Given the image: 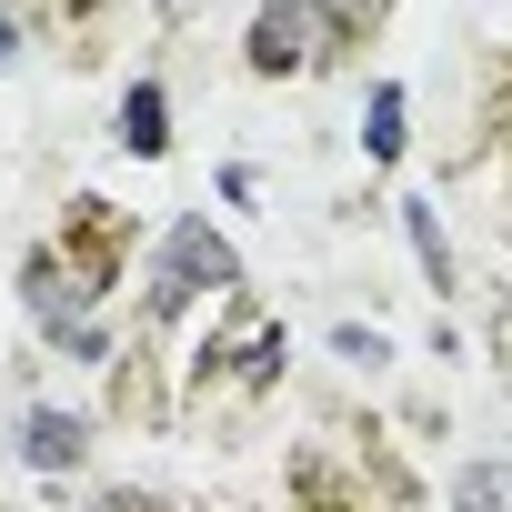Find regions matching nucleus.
Returning a JSON list of instances; mask_svg holds the SVG:
<instances>
[{
    "mask_svg": "<svg viewBox=\"0 0 512 512\" xmlns=\"http://www.w3.org/2000/svg\"><path fill=\"white\" fill-rule=\"evenodd\" d=\"M241 292V262H231V241L211 231V221H181L171 231V251H161V282H151V312H181L191 292Z\"/></svg>",
    "mask_w": 512,
    "mask_h": 512,
    "instance_id": "obj_1",
    "label": "nucleus"
},
{
    "mask_svg": "<svg viewBox=\"0 0 512 512\" xmlns=\"http://www.w3.org/2000/svg\"><path fill=\"white\" fill-rule=\"evenodd\" d=\"M322 41H332L322 0H272V11L251 21V71H262V81H282V71H312V61H322Z\"/></svg>",
    "mask_w": 512,
    "mask_h": 512,
    "instance_id": "obj_2",
    "label": "nucleus"
},
{
    "mask_svg": "<svg viewBox=\"0 0 512 512\" xmlns=\"http://www.w3.org/2000/svg\"><path fill=\"white\" fill-rule=\"evenodd\" d=\"M21 462H31V472H71V462H81V412L31 402V412H21Z\"/></svg>",
    "mask_w": 512,
    "mask_h": 512,
    "instance_id": "obj_3",
    "label": "nucleus"
},
{
    "mask_svg": "<svg viewBox=\"0 0 512 512\" xmlns=\"http://www.w3.org/2000/svg\"><path fill=\"white\" fill-rule=\"evenodd\" d=\"M121 141H131L141 161L171 151V131H161V81H131V101H121Z\"/></svg>",
    "mask_w": 512,
    "mask_h": 512,
    "instance_id": "obj_4",
    "label": "nucleus"
},
{
    "mask_svg": "<svg viewBox=\"0 0 512 512\" xmlns=\"http://www.w3.org/2000/svg\"><path fill=\"white\" fill-rule=\"evenodd\" d=\"M362 151H372V161H392V151H402V81H382V91H372V111H362Z\"/></svg>",
    "mask_w": 512,
    "mask_h": 512,
    "instance_id": "obj_5",
    "label": "nucleus"
},
{
    "mask_svg": "<svg viewBox=\"0 0 512 512\" xmlns=\"http://www.w3.org/2000/svg\"><path fill=\"white\" fill-rule=\"evenodd\" d=\"M402 221H412V251H422V272H432V292H452V241H442V221H432L422 201H402Z\"/></svg>",
    "mask_w": 512,
    "mask_h": 512,
    "instance_id": "obj_6",
    "label": "nucleus"
},
{
    "mask_svg": "<svg viewBox=\"0 0 512 512\" xmlns=\"http://www.w3.org/2000/svg\"><path fill=\"white\" fill-rule=\"evenodd\" d=\"M502 492H512L502 462H472V472H462V512H502Z\"/></svg>",
    "mask_w": 512,
    "mask_h": 512,
    "instance_id": "obj_7",
    "label": "nucleus"
},
{
    "mask_svg": "<svg viewBox=\"0 0 512 512\" xmlns=\"http://www.w3.org/2000/svg\"><path fill=\"white\" fill-rule=\"evenodd\" d=\"M91 512H161L151 492H91Z\"/></svg>",
    "mask_w": 512,
    "mask_h": 512,
    "instance_id": "obj_8",
    "label": "nucleus"
},
{
    "mask_svg": "<svg viewBox=\"0 0 512 512\" xmlns=\"http://www.w3.org/2000/svg\"><path fill=\"white\" fill-rule=\"evenodd\" d=\"M0 61H11V21H0Z\"/></svg>",
    "mask_w": 512,
    "mask_h": 512,
    "instance_id": "obj_9",
    "label": "nucleus"
}]
</instances>
